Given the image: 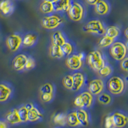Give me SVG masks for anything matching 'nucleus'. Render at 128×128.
Wrapping results in <instances>:
<instances>
[{
  "label": "nucleus",
  "mask_w": 128,
  "mask_h": 128,
  "mask_svg": "<svg viewBox=\"0 0 128 128\" xmlns=\"http://www.w3.org/2000/svg\"><path fill=\"white\" fill-rule=\"evenodd\" d=\"M62 83L64 86L68 90H72L73 85V81L72 75H67L63 78Z\"/></svg>",
  "instance_id": "33"
},
{
  "label": "nucleus",
  "mask_w": 128,
  "mask_h": 128,
  "mask_svg": "<svg viewBox=\"0 0 128 128\" xmlns=\"http://www.w3.org/2000/svg\"><path fill=\"white\" fill-rule=\"evenodd\" d=\"M0 128H8L7 124L4 121L0 120Z\"/></svg>",
  "instance_id": "43"
},
{
  "label": "nucleus",
  "mask_w": 128,
  "mask_h": 128,
  "mask_svg": "<svg viewBox=\"0 0 128 128\" xmlns=\"http://www.w3.org/2000/svg\"><path fill=\"white\" fill-rule=\"evenodd\" d=\"M83 54L78 53L68 56L66 60V66L72 70H78L83 66Z\"/></svg>",
  "instance_id": "7"
},
{
  "label": "nucleus",
  "mask_w": 128,
  "mask_h": 128,
  "mask_svg": "<svg viewBox=\"0 0 128 128\" xmlns=\"http://www.w3.org/2000/svg\"><path fill=\"white\" fill-rule=\"evenodd\" d=\"M42 118V114L35 107L28 112V120L30 122H36Z\"/></svg>",
  "instance_id": "20"
},
{
  "label": "nucleus",
  "mask_w": 128,
  "mask_h": 128,
  "mask_svg": "<svg viewBox=\"0 0 128 128\" xmlns=\"http://www.w3.org/2000/svg\"><path fill=\"white\" fill-rule=\"evenodd\" d=\"M66 118H67V115L66 114H63V113H59L54 116L53 122L54 124H57V125L64 126L66 124H67Z\"/></svg>",
  "instance_id": "25"
},
{
  "label": "nucleus",
  "mask_w": 128,
  "mask_h": 128,
  "mask_svg": "<svg viewBox=\"0 0 128 128\" xmlns=\"http://www.w3.org/2000/svg\"><path fill=\"white\" fill-rule=\"evenodd\" d=\"M68 16L73 21H80L83 18L84 8L81 4L79 3H73L71 4L70 8L67 12Z\"/></svg>",
  "instance_id": "6"
},
{
  "label": "nucleus",
  "mask_w": 128,
  "mask_h": 128,
  "mask_svg": "<svg viewBox=\"0 0 128 128\" xmlns=\"http://www.w3.org/2000/svg\"><path fill=\"white\" fill-rule=\"evenodd\" d=\"M12 94V88L7 84H0V102H5Z\"/></svg>",
  "instance_id": "15"
},
{
  "label": "nucleus",
  "mask_w": 128,
  "mask_h": 128,
  "mask_svg": "<svg viewBox=\"0 0 128 128\" xmlns=\"http://www.w3.org/2000/svg\"><path fill=\"white\" fill-rule=\"evenodd\" d=\"M14 10V6L13 4H11L9 6H8L6 8H4L2 12L4 16H9L13 12Z\"/></svg>",
  "instance_id": "37"
},
{
  "label": "nucleus",
  "mask_w": 128,
  "mask_h": 128,
  "mask_svg": "<svg viewBox=\"0 0 128 128\" xmlns=\"http://www.w3.org/2000/svg\"><path fill=\"white\" fill-rule=\"evenodd\" d=\"M5 119L10 124H17L20 123V118L18 114V109H13L6 114L5 116Z\"/></svg>",
  "instance_id": "16"
},
{
  "label": "nucleus",
  "mask_w": 128,
  "mask_h": 128,
  "mask_svg": "<svg viewBox=\"0 0 128 128\" xmlns=\"http://www.w3.org/2000/svg\"><path fill=\"white\" fill-rule=\"evenodd\" d=\"M105 128H115L112 115L107 116L104 120Z\"/></svg>",
  "instance_id": "35"
},
{
  "label": "nucleus",
  "mask_w": 128,
  "mask_h": 128,
  "mask_svg": "<svg viewBox=\"0 0 128 128\" xmlns=\"http://www.w3.org/2000/svg\"><path fill=\"white\" fill-rule=\"evenodd\" d=\"M114 125L116 128H123L128 124V117L120 112H115L112 115Z\"/></svg>",
  "instance_id": "11"
},
{
  "label": "nucleus",
  "mask_w": 128,
  "mask_h": 128,
  "mask_svg": "<svg viewBox=\"0 0 128 128\" xmlns=\"http://www.w3.org/2000/svg\"><path fill=\"white\" fill-rule=\"evenodd\" d=\"M110 53L114 59L117 61H121L126 57V46L121 42H114L111 45Z\"/></svg>",
  "instance_id": "3"
},
{
  "label": "nucleus",
  "mask_w": 128,
  "mask_h": 128,
  "mask_svg": "<svg viewBox=\"0 0 128 128\" xmlns=\"http://www.w3.org/2000/svg\"><path fill=\"white\" fill-rule=\"evenodd\" d=\"M63 22V19L56 15L44 17L41 20L42 27L47 30H53L58 28Z\"/></svg>",
  "instance_id": "5"
},
{
  "label": "nucleus",
  "mask_w": 128,
  "mask_h": 128,
  "mask_svg": "<svg viewBox=\"0 0 128 128\" xmlns=\"http://www.w3.org/2000/svg\"><path fill=\"white\" fill-rule=\"evenodd\" d=\"M18 114H19V118H20L21 122H28V111L26 109L25 106H21L18 110Z\"/></svg>",
  "instance_id": "29"
},
{
  "label": "nucleus",
  "mask_w": 128,
  "mask_h": 128,
  "mask_svg": "<svg viewBox=\"0 0 128 128\" xmlns=\"http://www.w3.org/2000/svg\"><path fill=\"white\" fill-rule=\"evenodd\" d=\"M66 122H67V124L70 127H76L80 125L77 116H76V112H70V114H68L67 115Z\"/></svg>",
  "instance_id": "24"
},
{
  "label": "nucleus",
  "mask_w": 128,
  "mask_h": 128,
  "mask_svg": "<svg viewBox=\"0 0 128 128\" xmlns=\"http://www.w3.org/2000/svg\"><path fill=\"white\" fill-rule=\"evenodd\" d=\"M94 6L95 12L98 15L104 16V15L107 14L109 12V4L104 0H99Z\"/></svg>",
  "instance_id": "13"
},
{
  "label": "nucleus",
  "mask_w": 128,
  "mask_h": 128,
  "mask_svg": "<svg viewBox=\"0 0 128 128\" xmlns=\"http://www.w3.org/2000/svg\"><path fill=\"white\" fill-rule=\"evenodd\" d=\"M80 97L82 98L83 102V108H90L93 104V96L90 92H84L80 94Z\"/></svg>",
  "instance_id": "19"
},
{
  "label": "nucleus",
  "mask_w": 128,
  "mask_h": 128,
  "mask_svg": "<svg viewBox=\"0 0 128 128\" xmlns=\"http://www.w3.org/2000/svg\"><path fill=\"white\" fill-rule=\"evenodd\" d=\"M104 88V82L100 79H95L89 83L88 84V92H90L93 96H98L102 93Z\"/></svg>",
  "instance_id": "9"
},
{
  "label": "nucleus",
  "mask_w": 128,
  "mask_h": 128,
  "mask_svg": "<svg viewBox=\"0 0 128 128\" xmlns=\"http://www.w3.org/2000/svg\"><path fill=\"white\" fill-rule=\"evenodd\" d=\"M113 72V69H112V67L110 66H106L105 65L102 68H101L100 70L98 71L99 76H101L102 78H106L108 77V76H110L111 74Z\"/></svg>",
  "instance_id": "31"
},
{
  "label": "nucleus",
  "mask_w": 128,
  "mask_h": 128,
  "mask_svg": "<svg viewBox=\"0 0 128 128\" xmlns=\"http://www.w3.org/2000/svg\"><path fill=\"white\" fill-rule=\"evenodd\" d=\"M50 54L53 58H61L64 56L61 47L55 45H51L50 48Z\"/></svg>",
  "instance_id": "23"
},
{
  "label": "nucleus",
  "mask_w": 128,
  "mask_h": 128,
  "mask_svg": "<svg viewBox=\"0 0 128 128\" xmlns=\"http://www.w3.org/2000/svg\"><path fill=\"white\" fill-rule=\"evenodd\" d=\"M28 56L24 54H20L16 56L12 61V68L17 71H20L24 69Z\"/></svg>",
  "instance_id": "10"
},
{
  "label": "nucleus",
  "mask_w": 128,
  "mask_h": 128,
  "mask_svg": "<svg viewBox=\"0 0 128 128\" xmlns=\"http://www.w3.org/2000/svg\"><path fill=\"white\" fill-rule=\"evenodd\" d=\"M76 115L80 125L87 126L89 124V118L88 113L83 109H79L76 111Z\"/></svg>",
  "instance_id": "18"
},
{
  "label": "nucleus",
  "mask_w": 128,
  "mask_h": 128,
  "mask_svg": "<svg viewBox=\"0 0 128 128\" xmlns=\"http://www.w3.org/2000/svg\"><path fill=\"white\" fill-rule=\"evenodd\" d=\"M40 10L41 11V12L44 14L51 13L54 11L53 4L50 3V2L43 1L40 5Z\"/></svg>",
  "instance_id": "26"
},
{
  "label": "nucleus",
  "mask_w": 128,
  "mask_h": 128,
  "mask_svg": "<svg viewBox=\"0 0 128 128\" xmlns=\"http://www.w3.org/2000/svg\"><path fill=\"white\" fill-rule=\"evenodd\" d=\"M51 42L52 45L61 47L63 44L66 43V40L60 31H56L54 32L51 35Z\"/></svg>",
  "instance_id": "17"
},
{
  "label": "nucleus",
  "mask_w": 128,
  "mask_h": 128,
  "mask_svg": "<svg viewBox=\"0 0 128 128\" xmlns=\"http://www.w3.org/2000/svg\"><path fill=\"white\" fill-rule=\"evenodd\" d=\"M12 4L10 0H2L0 2V11L2 12L4 8Z\"/></svg>",
  "instance_id": "38"
},
{
  "label": "nucleus",
  "mask_w": 128,
  "mask_h": 128,
  "mask_svg": "<svg viewBox=\"0 0 128 128\" xmlns=\"http://www.w3.org/2000/svg\"><path fill=\"white\" fill-rule=\"evenodd\" d=\"M99 102L104 105H108L111 103L112 99L110 95L106 93H100L98 98Z\"/></svg>",
  "instance_id": "28"
},
{
  "label": "nucleus",
  "mask_w": 128,
  "mask_h": 128,
  "mask_svg": "<svg viewBox=\"0 0 128 128\" xmlns=\"http://www.w3.org/2000/svg\"><path fill=\"white\" fill-rule=\"evenodd\" d=\"M37 36L34 34H28L22 38V44L25 47H31L36 42Z\"/></svg>",
  "instance_id": "21"
},
{
  "label": "nucleus",
  "mask_w": 128,
  "mask_h": 128,
  "mask_svg": "<svg viewBox=\"0 0 128 128\" xmlns=\"http://www.w3.org/2000/svg\"><path fill=\"white\" fill-rule=\"evenodd\" d=\"M53 98V94H41L40 100L44 102H49L51 101Z\"/></svg>",
  "instance_id": "36"
},
{
  "label": "nucleus",
  "mask_w": 128,
  "mask_h": 128,
  "mask_svg": "<svg viewBox=\"0 0 128 128\" xmlns=\"http://www.w3.org/2000/svg\"><path fill=\"white\" fill-rule=\"evenodd\" d=\"M114 42V39L108 37V36L104 35L102 37L100 38L98 41V46L100 48H108V47L111 46L113 43Z\"/></svg>",
  "instance_id": "27"
},
{
  "label": "nucleus",
  "mask_w": 128,
  "mask_h": 128,
  "mask_svg": "<svg viewBox=\"0 0 128 128\" xmlns=\"http://www.w3.org/2000/svg\"><path fill=\"white\" fill-rule=\"evenodd\" d=\"M53 92H54V88H53L52 84L50 83H44L40 88V94H53Z\"/></svg>",
  "instance_id": "30"
},
{
  "label": "nucleus",
  "mask_w": 128,
  "mask_h": 128,
  "mask_svg": "<svg viewBox=\"0 0 128 128\" xmlns=\"http://www.w3.org/2000/svg\"><path fill=\"white\" fill-rule=\"evenodd\" d=\"M124 34H125L126 37L128 38V28H126V29L125 30V32H124Z\"/></svg>",
  "instance_id": "45"
},
{
  "label": "nucleus",
  "mask_w": 128,
  "mask_h": 128,
  "mask_svg": "<svg viewBox=\"0 0 128 128\" xmlns=\"http://www.w3.org/2000/svg\"><path fill=\"white\" fill-rule=\"evenodd\" d=\"M128 57H125L120 62V67L123 71L128 72Z\"/></svg>",
  "instance_id": "39"
},
{
  "label": "nucleus",
  "mask_w": 128,
  "mask_h": 128,
  "mask_svg": "<svg viewBox=\"0 0 128 128\" xmlns=\"http://www.w3.org/2000/svg\"><path fill=\"white\" fill-rule=\"evenodd\" d=\"M74 104L76 107H78V108H83V102H82V98H81V97H80V95L78 96L77 97L74 99Z\"/></svg>",
  "instance_id": "40"
},
{
  "label": "nucleus",
  "mask_w": 128,
  "mask_h": 128,
  "mask_svg": "<svg viewBox=\"0 0 128 128\" xmlns=\"http://www.w3.org/2000/svg\"><path fill=\"white\" fill-rule=\"evenodd\" d=\"M84 30L88 33L103 35L105 34L106 29L103 24L99 20H90L84 26Z\"/></svg>",
  "instance_id": "4"
},
{
  "label": "nucleus",
  "mask_w": 128,
  "mask_h": 128,
  "mask_svg": "<svg viewBox=\"0 0 128 128\" xmlns=\"http://www.w3.org/2000/svg\"><path fill=\"white\" fill-rule=\"evenodd\" d=\"M25 108H26V109L28 111L30 110L31 109H32V108H34V106L33 104H32V103H27L26 104L24 105Z\"/></svg>",
  "instance_id": "42"
},
{
  "label": "nucleus",
  "mask_w": 128,
  "mask_h": 128,
  "mask_svg": "<svg viewBox=\"0 0 128 128\" xmlns=\"http://www.w3.org/2000/svg\"><path fill=\"white\" fill-rule=\"evenodd\" d=\"M44 1H45V2H50V3H55L56 2L57 0H44Z\"/></svg>",
  "instance_id": "44"
},
{
  "label": "nucleus",
  "mask_w": 128,
  "mask_h": 128,
  "mask_svg": "<svg viewBox=\"0 0 128 128\" xmlns=\"http://www.w3.org/2000/svg\"><path fill=\"white\" fill-rule=\"evenodd\" d=\"M73 81V85L72 90L73 91H78L80 90L84 83V76L83 73L80 72H75L72 75Z\"/></svg>",
  "instance_id": "12"
},
{
  "label": "nucleus",
  "mask_w": 128,
  "mask_h": 128,
  "mask_svg": "<svg viewBox=\"0 0 128 128\" xmlns=\"http://www.w3.org/2000/svg\"><path fill=\"white\" fill-rule=\"evenodd\" d=\"M61 49L64 56L70 55L73 51V48L72 44L70 43H69V42H67L62 46Z\"/></svg>",
  "instance_id": "32"
},
{
  "label": "nucleus",
  "mask_w": 128,
  "mask_h": 128,
  "mask_svg": "<svg viewBox=\"0 0 128 128\" xmlns=\"http://www.w3.org/2000/svg\"><path fill=\"white\" fill-rule=\"evenodd\" d=\"M120 34V31L117 26H111L106 30L104 35L105 36H108L109 38L115 39V38L119 36Z\"/></svg>",
  "instance_id": "22"
},
{
  "label": "nucleus",
  "mask_w": 128,
  "mask_h": 128,
  "mask_svg": "<svg viewBox=\"0 0 128 128\" xmlns=\"http://www.w3.org/2000/svg\"><path fill=\"white\" fill-rule=\"evenodd\" d=\"M70 6V0H57L55 3H53L54 11L56 12H60L62 10L64 12H68Z\"/></svg>",
  "instance_id": "14"
},
{
  "label": "nucleus",
  "mask_w": 128,
  "mask_h": 128,
  "mask_svg": "<svg viewBox=\"0 0 128 128\" xmlns=\"http://www.w3.org/2000/svg\"><path fill=\"white\" fill-rule=\"evenodd\" d=\"M35 66H36V63L34 58L32 57H28V60L26 61L24 68H26V70H31L33 69Z\"/></svg>",
  "instance_id": "34"
},
{
  "label": "nucleus",
  "mask_w": 128,
  "mask_h": 128,
  "mask_svg": "<svg viewBox=\"0 0 128 128\" xmlns=\"http://www.w3.org/2000/svg\"><path fill=\"white\" fill-rule=\"evenodd\" d=\"M6 44L10 51L16 52L22 45V37L18 34H12L6 38Z\"/></svg>",
  "instance_id": "8"
},
{
  "label": "nucleus",
  "mask_w": 128,
  "mask_h": 128,
  "mask_svg": "<svg viewBox=\"0 0 128 128\" xmlns=\"http://www.w3.org/2000/svg\"><path fill=\"white\" fill-rule=\"evenodd\" d=\"M86 62L93 70L99 71L105 66V61L102 53L98 50L90 52L86 57Z\"/></svg>",
  "instance_id": "1"
},
{
  "label": "nucleus",
  "mask_w": 128,
  "mask_h": 128,
  "mask_svg": "<svg viewBox=\"0 0 128 128\" xmlns=\"http://www.w3.org/2000/svg\"><path fill=\"white\" fill-rule=\"evenodd\" d=\"M99 0H86V3L90 5H95Z\"/></svg>",
  "instance_id": "41"
},
{
  "label": "nucleus",
  "mask_w": 128,
  "mask_h": 128,
  "mask_svg": "<svg viewBox=\"0 0 128 128\" xmlns=\"http://www.w3.org/2000/svg\"><path fill=\"white\" fill-rule=\"evenodd\" d=\"M107 88L112 94L119 95L124 92L125 89V83L124 80L118 76L110 78L107 82Z\"/></svg>",
  "instance_id": "2"
}]
</instances>
